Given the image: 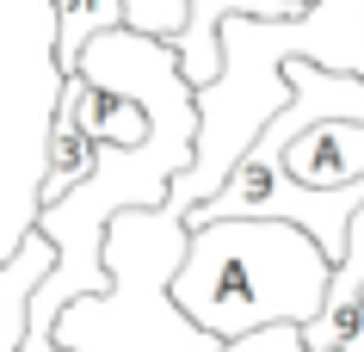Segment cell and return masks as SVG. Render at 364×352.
<instances>
[{
    "label": "cell",
    "mask_w": 364,
    "mask_h": 352,
    "mask_svg": "<svg viewBox=\"0 0 364 352\" xmlns=\"http://www.w3.org/2000/svg\"><path fill=\"white\" fill-rule=\"evenodd\" d=\"M186 254H192L186 216H173L167 204L124 210L105 235L112 291L80 297L75 309L56 315V352H229L173 303Z\"/></svg>",
    "instance_id": "2"
},
{
    "label": "cell",
    "mask_w": 364,
    "mask_h": 352,
    "mask_svg": "<svg viewBox=\"0 0 364 352\" xmlns=\"http://www.w3.org/2000/svg\"><path fill=\"white\" fill-rule=\"evenodd\" d=\"M290 6H296V13H315V6H321V0H290Z\"/></svg>",
    "instance_id": "10"
},
{
    "label": "cell",
    "mask_w": 364,
    "mask_h": 352,
    "mask_svg": "<svg viewBox=\"0 0 364 352\" xmlns=\"http://www.w3.org/2000/svg\"><path fill=\"white\" fill-rule=\"evenodd\" d=\"M99 167V149L87 137H80L75 124H62L56 117V142H50V179H43V210L50 204H62V198H75L87 179H93Z\"/></svg>",
    "instance_id": "8"
},
{
    "label": "cell",
    "mask_w": 364,
    "mask_h": 352,
    "mask_svg": "<svg viewBox=\"0 0 364 352\" xmlns=\"http://www.w3.org/2000/svg\"><path fill=\"white\" fill-rule=\"evenodd\" d=\"M333 291V260L315 247V235L296 223L235 216V223H198L192 254L173 278V303L186 321L235 346L266 328H315Z\"/></svg>",
    "instance_id": "1"
},
{
    "label": "cell",
    "mask_w": 364,
    "mask_h": 352,
    "mask_svg": "<svg viewBox=\"0 0 364 352\" xmlns=\"http://www.w3.org/2000/svg\"><path fill=\"white\" fill-rule=\"evenodd\" d=\"M186 31L173 38V56H179V75L192 80L198 93L223 75V25L229 19H266V25H284V19H303L290 0H186Z\"/></svg>",
    "instance_id": "4"
},
{
    "label": "cell",
    "mask_w": 364,
    "mask_h": 352,
    "mask_svg": "<svg viewBox=\"0 0 364 352\" xmlns=\"http://www.w3.org/2000/svg\"><path fill=\"white\" fill-rule=\"evenodd\" d=\"M284 43L290 62H315V68L364 80V0H321L315 13L284 25Z\"/></svg>",
    "instance_id": "5"
},
{
    "label": "cell",
    "mask_w": 364,
    "mask_h": 352,
    "mask_svg": "<svg viewBox=\"0 0 364 352\" xmlns=\"http://www.w3.org/2000/svg\"><path fill=\"white\" fill-rule=\"evenodd\" d=\"M56 272V247L31 235L19 254L0 266V352H25V334H31V297L43 291V278Z\"/></svg>",
    "instance_id": "7"
},
{
    "label": "cell",
    "mask_w": 364,
    "mask_h": 352,
    "mask_svg": "<svg viewBox=\"0 0 364 352\" xmlns=\"http://www.w3.org/2000/svg\"><path fill=\"white\" fill-rule=\"evenodd\" d=\"M124 6V31H136V38H154V43H173L179 31H186V0H117Z\"/></svg>",
    "instance_id": "9"
},
{
    "label": "cell",
    "mask_w": 364,
    "mask_h": 352,
    "mask_svg": "<svg viewBox=\"0 0 364 352\" xmlns=\"http://www.w3.org/2000/svg\"><path fill=\"white\" fill-rule=\"evenodd\" d=\"M62 87L56 0H0V266L38 235Z\"/></svg>",
    "instance_id": "3"
},
{
    "label": "cell",
    "mask_w": 364,
    "mask_h": 352,
    "mask_svg": "<svg viewBox=\"0 0 364 352\" xmlns=\"http://www.w3.org/2000/svg\"><path fill=\"white\" fill-rule=\"evenodd\" d=\"M284 174L309 192H352L364 179V124H315L290 142Z\"/></svg>",
    "instance_id": "6"
}]
</instances>
